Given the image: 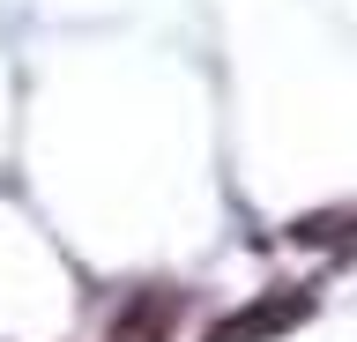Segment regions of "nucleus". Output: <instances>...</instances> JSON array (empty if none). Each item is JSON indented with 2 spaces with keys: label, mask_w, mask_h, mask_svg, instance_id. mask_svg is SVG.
<instances>
[{
  "label": "nucleus",
  "mask_w": 357,
  "mask_h": 342,
  "mask_svg": "<svg viewBox=\"0 0 357 342\" xmlns=\"http://www.w3.org/2000/svg\"><path fill=\"white\" fill-rule=\"evenodd\" d=\"M305 320H312V290L283 283V290H261L253 305L223 313L216 327H208V342H275V335H290V327H305Z\"/></svg>",
  "instance_id": "nucleus-1"
},
{
  "label": "nucleus",
  "mask_w": 357,
  "mask_h": 342,
  "mask_svg": "<svg viewBox=\"0 0 357 342\" xmlns=\"http://www.w3.org/2000/svg\"><path fill=\"white\" fill-rule=\"evenodd\" d=\"M172 320H178V297L172 290H164V297H142V305H127V313H119V327H112V335H119V342H164V335H172Z\"/></svg>",
  "instance_id": "nucleus-2"
},
{
  "label": "nucleus",
  "mask_w": 357,
  "mask_h": 342,
  "mask_svg": "<svg viewBox=\"0 0 357 342\" xmlns=\"http://www.w3.org/2000/svg\"><path fill=\"white\" fill-rule=\"evenodd\" d=\"M298 246H335V238H357V208H320V216H298L290 224Z\"/></svg>",
  "instance_id": "nucleus-3"
}]
</instances>
